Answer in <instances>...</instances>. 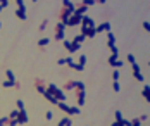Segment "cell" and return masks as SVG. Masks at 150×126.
<instances>
[{
	"mask_svg": "<svg viewBox=\"0 0 150 126\" xmlns=\"http://www.w3.org/2000/svg\"><path fill=\"white\" fill-rule=\"evenodd\" d=\"M54 38L57 41H64V40H66V26H64L62 23L55 24V35H54Z\"/></svg>",
	"mask_w": 150,
	"mask_h": 126,
	"instance_id": "1",
	"label": "cell"
},
{
	"mask_svg": "<svg viewBox=\"0 0 150 126\" xmlns=\"http://www.w3.org/2000/svg\"><path fill=\"white\" fill-rule=\"evenodd\" d=\"M81 30V35L84 36V38H93L95 35H97V31H95V26H79Z\"/></svg>",
	"mask_w": 150,
	"mask_h": 126,
	"instance_id": "2",
	"label": "cell"
},
{
	"mask_svg": "<svg viewBox=\"0 0 150 126\" xmlns=\"http://www.w3.org/2000/svg\"><path fill=\"white\" fill-rule=\"evenodd\" d=\"M81 17H83V16L74 10V14H73V16L69 17V21H67V26H71V28H73V26H79V24H81ZM67 26H66V28H67Z\"/></svg>",
	"mask_w": 150,
	"mask_h": 126,
	"instance_id": "3",
	"label": "cell"
},
{
	"mask_svg": "<svg viewBox=\"0 0 150 126\" xmlns=\"http://www.w3.org/2000/svg\"><path fill=\"white\" fill-rule=\"evenodd\" d=\"M95 31H97V33H109V31H111V23H109V21H105V23L95 26Z\"/></svg>",
	"mask_w": 150,
	"mask_h": 126,
	"instance_id": "4",
	"label": "cell"
},
{
	"mask_svg": "<svg viewBox=\"0 0 150 126\" xmlns=\"http://www.w3.org/2000/svg\"><path fill=\"white\" fill-rule=\"evenodd\" d=\"M79 26H97V24H95V21H93L92 16H86V14H84V16L81 17V24H79Z\"/></svg>",
	"mask_w": 150,
	"mask_h": 126,
	"instance_id": "5",
	"label": "cell"
},
{
	"mask_svg": "<svg viewBox=\"0 0 150 126\" xmlns=\"http://www.w3.org/2000/svg\"><path fill=\"white\" fill-rule=\"evenodd\" d=\"M28 121H29V117H28V112H26V109L19 111V114H17V123H19V124H26Z\"/></svg>",
	"mask_w": 150,
	"mask_h": 126,
	"instance_id": "6",
	"label": "cell"
},
{
	"mask_svg": "<svg viewBox=\"0 0 150 126\" xmlns=\"http://www.w3.org/2000/svg\"><path fill=\"white\" fill-rule=\"evenodd\" d=\"M62 9H64V10H67V12H71V14H74L76 5L71 2V0H64V2H62Z\"/></svg>",
	"mask_w": 150,
	"mask_h": 126,
	"instance_id": "7",
	"label": "cell"
},
{
	"mask_svg": "<svg viewBox=\"0 0 150 126\" xmlns=\"http://www.w3.org/2000/svg\"><path fill=\"white\" fill-rule=\"evenodd\" d=\"M35 88H36V92L41 93V95L47 92V85H45V83L41 81V79H36V81H35Z\"/></svg>",
	"mask_w": 150,
	"mask_h": 126,
	"instance_id": "8",
	"label": "cell"
},
{
	"mask_svg": "<svg viewBox=\"0 0 150 126\" xmlns=\"http://www.w3.org/2000/svg\"><path fill=\"white\" fill-rule=\"evenodd\" d=\"M71 16H73L71 12H67V10H64V9H62V10H60V21H59V23H62L64 26H67V21H69Z\"/></svg>",
	"mask_w": 150,
	"mask_h": 126,
	"instance_id": "9",
	"label": "cell"
},
{
	"mask_svg": "<svg viewBox=\"0 0 150 126\" xmlns=\"http://www.w3.org/2000/svg\"><path fill=\"white\" fill-rule=\"evenodd\" d=\"M76 100H78V107H81L84 102H86V93H84V90L81 92H76Z\"/></svg>",
	"mask_w": 150,
	"mask_h": 126,
	"instance_id": "10",
	"label": "cell"
},
{
	"mask_svg": "<svg viewBox=\"0 0 150 126\" xmlns=\"http://www.w3.org/2000/svg\"><path fill=\"white\" fill-rule=\"evenodd\" d=\"M16 17L21 19V21H26V19H28V16H26V7L17 9V10H16Z\"/></svg>",
	"mask_w": 150,
	"mask_h": 126,
	"instance_id": "11",
	"label": "cell"
},
{
	"mask_svg": "<svg viewBox=\"0 0 150 126\" xmlns=\"http://www.w3.org/2000/svg\"><path fill=\"white\" fill-rule=\"evenodd\" d=\"M54 97H55L59 102H66V92L60 90V88H57V92L54 93Z\"/></svg>",
	"mask_w": 150,
	"mask_h": 126,
	"instance_id": "12",
	"label": "cell"
},
{
	"mask_svg": "<svg viewBox=\"0 0 150 126\" xmlns=\"http://www.w3.org/2000/svg\"><path fill=\"white\" fill-rule=\"evenodd\" d=\"M69 90H76V79H69L64 85V92H69Z\"/></svg>",
	"mask_w": 150,
	"mask_h": 126,
	"instance_id": "13",
	"label": "cell"
},
{
	"mask_svg": "<svg viewBox=\"0 0 150 126\" xmlns=\"http://www.w3.org/2000/svg\"><path fill=\"white\" fill-rule=\"evenodd\" d=\"M112 45H116V36L112 31H109L107 33V47H112Z\"/></svg>",
	"mask_w": 150,
	"mask_h": 126,
	"instance_id": "14",
	"label": "cell"
},
{
	"mask_svg": "<svg viewBox=\"0 0 150 126\" xmlns=\"http://www.w3.org/2000/svg\"><path fill=\"white\" fill-rule=\"evenodd\" d=\"M57 126H73V121H71V117L69 116H64L60 121H59V124Z\"/></svg>",
	"mask_w": 150,
	"mask_h": 126,
	"instance_id": "15",
	"label": "cell"
},
{
	"mask_svg": "<svg viewBox=\"0 0 150 126\" xmlns=\"http://www.w3.org/2000/svg\"><path fill=\"white\" fill-rule=\"evenodd\" d=\"M84 40H86V38H84V36H83V35L79 33V35H76V36L73 38V41H71V43H73V45H81Z\"/></svg>",
	"mask_w": 150,
	"mask_h": 126,
	"instance_id": "16",
	"label": "cell"
},
{
	"mask_svg": "<svg viewBox=\"0 0 150 126\" xmlns=\"http://www.w3.org/2000/svg\"><path fill=\"white\" fill-rule=\"evenodd\" d=\"M43 97H45V100H48L50 104H54V106H57V102H59V100H57V98H55V97H54L52 93H48V92H45V93H43Z\"/></svg>",
	"mask_w": 150,
	"mask_h": 126,
	"instance_id": "17",
	"label": "cell"
},
{
	"mask_svg": "<svg viewBox=\"0 0 150 126\" xmlns=\"http://www.w3.org/2000/svg\"><path fill=\"white\" fill-rule=\"evenodd\" d=\"M141 95H143V98L148 102L150 100V85H145L143 87V90H141Z\"/></svg>",
	"mask_w": 150,
	"mask_h": 126,
	"instance_id": "18",
	"label": "cell"
},
{
	"mask_svg": "<svg viewBox=\"0 0 150 126\" xmlns=\"http://www.w3.org/2000/svg\"><path fill=\"white\" fill-rule=\"evenodd\" d=\"M67 114H69V116H79V114H81V109H79L78 106H73V107H69Z\"/></svg>",
	"mask_w": 150,
	"mask_h": 126,
	"instance_id": "19",
	"label": "cell"
},
{
	"mask_svg": "<svg viewBox=\"0 0 150 126\" xmlns=\"http://www.w3.org/2000/svg\"><path fill=\"white\" fill-rule=\"evenodd\" d=\"M48 43H50V38H40V40H38V47H40V49H45Z\"/></svg>",
	"mask_w": 150,
	"mask_h": 126,
	"instance_id": "20",
	"label": "cell"
},
{
	"mask_svg": "<svg viewBox=\"0 0 150 126\" xmlns=\"http://www.w3.org/2000/svg\"><path fill=\"white\" fill-rule=\"evenodd\" d=\"M76 12H78V14H81V16H84V14L88 12V7H86V5H83V4H79V5L76 7Z\"/></svg>",
	"mask_w": 150,
	"mask_h": 126,
	"instance_id": "21",
	"label": "cell"
},
{
	"mask_svg": "<svg viewBox=\"0 0 150 126\" xmlns=\"http://www.w3.org/2000/svg\"><path fill=\"white\" fill-rule=\"evenodd\" d=\"M57 88H59V87L55 85V83H48V85H47V92H48V93H52V95L57 92Z\"/></svg>",
	"mask_w": 150,
	"mask_h": 126,
	"instance_id": "22",
	"label": "cell"
},
{
	"mask_svg": "<svg viewBox=\"0 0 150 126\" xmlns=\"http://www.w3.org/2000/svg\"><path fill=\"white\" fill-rule=\"evenodd\" d=\"M133 74H135L136 81H140V83H143V81H145V76L141 74V71H133Z\"/></svg>",
	"mask_w": 150,
	"mask_h": 126,
	"instance_id": "23",
	"label": "cell"
},
{
	"mask_svg": "<svg viewBox=\"0 0 150 126\" xmlns=\"http://www.w3.org/2000/svg\"><path fill=\"white\" fill-rule=\"evenodd\" d=\"M57 106H59V109L64 111V112H67V111H69V106H67L66 102H57Z\"/></svg>",
	"mask_w": 150,
	"mask_h": 126,
	"instance_id": "24",
	"label": "cell"
},
{
	"mask_svg": "<svg viewBox=\"0 0 150 126\" xmlns=\"http://www.w3.org/2000/svg\"><path fill=\"white\" fill-rule=\"evenodd\" d=\"M5 76H7V79H9V81H12V83H14V81H17V79H16V76H14V73H12L10 69H7V71H5Z\"/></svg>",
	"mask_w": 150,
	"mask_h": 126,
	"instance_id": "25",
	"label": "cell"
},
{
	"mask_svg": "<svg viewBox=\"0 0 150 126\" xmlns=\"http://www.w3.org/2000/svg\"><path fill=\"white\" fill-rule=\"evenodd\" d=\"M122 64H124V62H122L121 59H117V60H114V62H112L111 66H112V68H116V69H121V68H122Z\"/></svg>",
	"mask_w": 150,
	"mask_h": 126,
	"instance_id": "26",
	"label": "cell"
},
{
	"mask_svg": "<svg viewBox=\"0 0 150 126\" xmlns=\"http://www.w3.org/2000/svg\"><path fill=\"white\" fill-rule=\"evenodd\" d=\"M81 4H83V5H86V7L90 9L92 5H95V4H97V0H81Z\"/></svg>",
	"mask_w": 150,
	"mask_h": 126,
	"instance_id": "27",
	"label": "cell"
},
{
	"mask_svg": "<svg viewBox=\"0 0 150 126\" xmlns=\"http://www.w3.org/2000/svg\"><path fill=\"white\" fill-rule=\"evenodd\" d=\"M16 106H17V111H23V109H26V107H24V100H23V98H17Z\"/></svg>",
	"mask_w": 150,
	"mask_h": 126,
	"instance_id": "28",
	"label": "cell"
},
{
	"mask_svg": "<svg viewBox=\"0 0 150 126\" xmlns=\"http://www.w3.org/2000/svg\"><path fill=\"white\" fill-rule=\"evenodd\" d=\"M86 59H88V55H84V54H83V55H79L78 64H79V66H84V64H86Z\"/></svg>",
	"mask_w": 150,
	"mask_h": 126,
	"instance_id": "29",
	"label": "cell"
},
{
	"mask_svg": "<svg viewBox=\"0 0 150 126\" xmlns=\"http://www.w3.org/2000/svg\"><path fill=\"white\" fill-rule=\"evenodd\" d=\"M67 66H71V68L76 69V71H83V69H84V66H79V64H76V62H71V64H67Z\"/></svg>",
	"mask_w": 150,
	"mask_h": 126,
	"instance_id": "30",
	"label": "cell"
},
{
	"mask_svg": "<svg viewBox=\"0 0 150 126\" xmlns=\"http://www.w3.org/2000/svg\"><path fill=\"white\" fill-rule=\"evenodd\" d=\"M14 85H16V81L12 83V81H9V79H5V81L2 83V87H4V88H12Z\"/></svg>",
	"mask_w": 150,
	"mask_h": 126,
	"instance_id": "31",
	"label": "cell"
},
{
	"mask_svg": "<svg viewBox=\"0 0 150 126\" xmlns=\"http://www.w3.org/2000/svg\"><path fill=\"white\" fill-rule=\"evenodd\" d=\"M17 114H19V111H17V109H14V111H10V112H9V116H7V117H9V119H17Z\"/></svg>",
	"mask_w": 150,
	"mask_h": 126,
	"instance_id": "32",
	"label": "cell"
},
{
	"mask_svg": "<svg viewBox=\"0 0 150 126\" xmlns=\"http://www.w3.org/2000/svg\"><path fill=\"white\" fill-rule=\"evenodd\" d=\"M84 90V81H76V92Z\"/></svg>",
	"mask_w": 150,
	"mask_h": 126,
	"instance_id": "33",
	"label": "cell"
},
{
	"mask_svg": "<svg viewBox=\"0 0 150 126\" xmlns=\"http://www.w3.org/2000/svg\"><path fill=\"white\" fill-rule=\"evenodd\" d=\"M47 24H48V19H43V21H41V24H40V31H43V30H47Z\"/></svg>",
	"mask_w": 150,
	"mask_h": 126,
	"instance_id": "34",
	"label": "cell"
},
{
	"mask_svg": "<svg viewBox=\"0 0 150 126\" xmlns=\"http://www.w3.org/2000/svg\"><path fill=\"white\" fill-rule=\"evenodd\" d=\"M109 49H111V54L119 55V47H117V45H112V47H109Z\"/></svg>",
	"mask_w": 150,
	"mask_h": 126,
	"instance_id": "35",
	"label": "cell"
},
{
	"mask_svg": "<svg viewBox=\"0 0 150 126\" xmlns=\"http://www.w3.org/2000/svg\"><path fill=\"white\" fill-rule=\"evenodd\" d=\"M130 126H141V121L138 117H135L133 121H130Z\"/></svg>",
	"mask_w": 150,
	"mask_h": 126,
	"instance_id": "36",
	"label": "cell"
},
{
	"mask_svg": "<svg viewBox=\"0 0 150 126\" xmlns=\"http://www.w3.org/2000/svg\"><path fill=\"white\" fill-rule=\"evenodd\" d=\"M117 59H119V55H114V54H111V57L107 59V62H109V64H112V62H114V60H117Z\"/></svg>",
	"mask_w": 150,
	"mask_h": 126,
	"instance_id": "37",
	"label": "cell"
},
{
	"mask_svg": "<svg viewBox=\"0 0 150 126\" xmlns=\"http://www.w3.org/2000/svg\"><path fill=\"white\" fill-rule=\"evenodd\" d=\"M112 88H114V92H121V85H119V81H114V83H112Z\"/></svg>",
	"mask_w": 150,
	"mask_h": 126,
	"instance_id": "38",
	"label": "cell"
},
{
	"mask_svg": "<svg viewBox=\"0 0 150 126\" xmlns=\"http://www.w3.org/2000/svg\"><path fill=\"white\" fill-rule=\"evenodd\" d=\"M128 62H130V64H135V62H136V59H135L133 54H128Z\"/></svg>",
	"mask_w": 150,
	"mask_h": 126,
	"instance_id": "39",
	"label": "cell"
},
{
	"mask_svg": "<svg viewBox=\"0 0 150 126\" xmlns=\"http://www.w3.org/2000/svg\"><path fill=\"white\" fill-rule=\"evenodd\" d=\"M114 116H116V121H121V119H124L121 111H116V112H114Z\"/></svg>",
	"mask_w": 150,
	"mask_h": 126,
	"instance_id": "40",
	"label": "cell"
},
{
	"mask_svg": "<svg viewBox=\"0 0 150 126\" xmlns=\"http://www.w3.org/2000/svg\"><path fill=\"white\" fill-rule=\"evenodd\" d=\"M0 7H2V9H7V7H9V0H0Z\"/></svg>",
	"mask_w": 150,
	"mask_h": 126,
	"instance_id": "41",
	"label": "cell"
},
{
	"mask_svg": "<svg viewBox=\"0 0 150 126\" xmlns=\"http://www.w3.org/2000/svg\"><path fill=\"white\" fill-rule=\"evenodd\" d=\"M16 5H17V9H23V7H26V4L23 2V0H16Z\"/></svg>",
	"mask_w": 150,
	"mask_h": 126,
	"instance_id": "42",
	"label": "cell"
},
{
	"mask_svg": "<svg viewBox=\"0 0 150 126\" xmlns=\"http://www.w3.org/2000/svg\"><path fill=\"white\" fill-rule=\"evenodd\" d=\"M57 64H59V66H64V64H67V60H66V57H60V59L57 60Z\"/></svg>",
	"mask_w": 150,
	"mask_h": 126,
	"instance_id": "43",
	"label": "cell"
},
{
	"mask_svg": "<svg viewBox=\"0 0 150 126\" xmlns=\"http://www.w3.org/2000/svg\"><path fill=\"white\" fill-rule=\"evenodd\" d=\"M112 79L114 81H119V71H112Z\"/></svg>",
	"mask_w": 150,
	"mask_h": 126,
	"instance_id": "44",
	"label": "cell"
},
{
	"mask_svg": "<svg viewBox=\"0 0 150 126\" xmlns=\"http://www.w3.org/2000/svg\"><path fill=\"white\" fill-rule=\"evenodd\" d=\"M9 126H19V123H17V119H9V123H7Z\"/></svg>",
	"mask_w": 150,
	"mask_h": 126,
	"instance_id": "45",
	"label": "cell"
},
{
	"mask_svg": "<svg viewBox=\"0 0 150 126\" xmlns=\"http://www.w3.org/2000/svg\"><path fill=\"white\" fill-rule=\"evenodd\" d=\"M143 30L145 31H150V23H148V21H143Z\"/></svg>",
	"mask_w": 150,
	"mask_h": 126,
	"instance_id": "46",
	"label": "cell"
},
{
	"mask_svg": "<svg viewBox=\"0 0 150 126\" xmlns=\"http://www.w3.org/2000/svg\"><path fill=\"white\" fill-rule=\"evenodd\" d=\"M9 123V117H2V119H0V126H5Z\"/></svg>",
	"mask_w": 150,
	"mask_h": 126,
	"instance_id": "47",
	"label": "cell"
},
{
	"mask_svg": "<svg viewBox=\"0 0 150 126\" xmlns=\"http://www.w3.org/2000/svg\"><path fill=\"white\" fill-rule=\"evenodd\" d=\"M45 117H47V121H52V117H54V114H52V112L48 111V112L45 114Z\"/></svg>",
	"mask_w": 150,
	"mask_h": 126,
	"instance_id": "48",
	"label": "cell"
},
{
	"mask_svg": "<svg viewBox=\"0 0 150 126\" xmlns=\"http://www.w3.org/2000/svg\"><path fill=\"white\" fill-rule=\"evenodd\" d=\"M138 119H140V121L143 123V121H147V119H148V114H141V116H140Z\"/></svg>",
	"mask_w": 150,
	"mask_h": 126,
	"instance_id": "49",
	"label": "cell"
},
{
	"mask_svg": "<svg viewBox=\"0 0 150 126\" xmlns=\"http://www.w3.org/2000/svg\"><path fill=\"white\" fill-rule=\"evenodd\" d=\"M111 126H121V121H114V123H112Z\"/></svg>",
	"mask_w": 150,
	"mask_h": 126,
	"instance_id": "50",
	"label": "cell"
},
{
	"mask_svg": "<svg viewBox=\"0 0 150 126\" xmlns=\"http://www.w3.org/2000/svg\"><path fill=\"white\" fill-rule=\"evenodd\" d=\"M0 30H2V21H0Z\"/></svg>",
	"mask_w": 150,
	"mask_h": 126,
	"instance_id": "51",
	"label": "cell"
},
{
	"mask_svg": "<svg viewBox=\"0 0 150 126\" xmlns=\"http://www.w3.org/2000/svg\"><path fill=\"white\" fill-rule=\"evenodd\" d=\"M2 10H4V9H2V7H0V12H2Z\"/></svg>",
	"mask_w": 150,
	"mask_h": 126,
	"instance_id": "52",
	"label": "cell"
}]
</instances>
